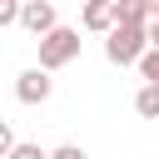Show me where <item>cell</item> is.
<instances>
[{
	"instance_id": "obj_1",
	"label": "cell",
	"mask_w": 159,
	"mask_h": 159,
	"mask_svg": "<svg viewBox=\"0 0 159 159\" xmlns=\"http://www.w3.org/2000/svg\"><path fill=\"white\" fill-rule=\"evenodd\" d=\"M149 55V25H114L109 35H104V60L109 65H139Z\"/></svg>"
},
{
	"instance_id": "obj_2",
	"label": "cell",
	"mask_w": 159,
	"mask_h": 159,
	"mask_svg": "<svg viewBox=\"0 0 159 159\" xmlns=\"http://www.w3.org/2000/svg\"><path fill=\"white\" fill-rule=\"evenodd\" d=\"M80 30H70V25H60L55 35H45L40 40V70L45 75H55V70H65V65H75L80 60Z\"/></svg>"
},
{
	"instance_id": "obj_3",
	"label": "cell",
	"mask_w": 159,
	"mask_h": 159,
	"mask_svg": "<svg viewBox=\"0 0 159 159\" xmlns=\"http://www.w3.org/2000/svg\"><path fill=\"white\" fill-rule=\"evenodd\" d=\"M20 25H25V30L35 35V45H40L45 35H55V30H60V15H55V5H50V0H25V5H20Z\"/></svg>"
},
{
	"instance_id": "obj_4",
	"label": "cell",
	"mask_w": 159,
	"mask_h": 159,
	"mask_svg": "<svg viewBox=\"0 0 159 159\" xmlns=\"http://www.w3.org/2000/svg\"><path fill=\"white\" fill-rule=\"evenodd\" d=\"M50 94H55V80H50L40 65H35V70H20V80H15V99H20V104H45Z\"/></svg>"
},
{
	"instance_id": "obj_5",
	"label": "cell",
	"mask_w": 159,
	"mask_h": 159,
	"mask_svg": "<svg viewBox=\"0 0 159 159\" xmlns=\"http://www.w3.org/2000/svg\"><path fill=\"white\" fill-rule=\"evenodd\" d=\"M80 25L94 30V35H109V30H114V0H94V5H84Z\"/></svg>"
},
{
	"instance_id": "obj_6",
	"label": "cell",
	"mask_w": 159,
	"mask_h": 159,
	"mask_svg": "<svg viewBox=\"0 0 159 159\" xmlns=\"http://www.w3.org/2000/svg\"><path fill=\"white\" fill-rule=\"evenodd\" d=\"M149 0H114V25H149Z\"/></svg>"
},
{
	"instance_id": "obj_7",
	"label": "cell",
	"mask_w": 159,
	"mask_h": 159,
	"mask_svg": "<svg viewBox=\"0 0 159 159\" xmlns=\"http://www.w3.org/2000/svg\"><path fill=\"white\" fill-rule=\"evenodd\" d=\"M134 114H139V119H159V89H154V84H139V94H134Z\"/></svg>"
},
{
	"instance_id": "obj_8",
	"label": "cell",
	"mask_w": 159,
	"mask_h": 159,
	"mask_svg": "<svg viewBox=\"0 0 159 159\" xmlns=\"http://www.w3.org/2000/svg\"><path fill=\"white\" fill-rule=\"evenodd\" d=\"M139 75H144V84H154V89H159V50H149V55L139 60Z\"/></svg>"
},
{
	"instance_id": "obj_9",
	"label": "cell",
	"mask_w": 159,
	"mask_h": 159,
	"mask_svg": "<svg viewBox=\"0 0 159 159\" xmlns=\"http://www.w3.org/2000/svg\"><path fill=\"white\" fill-rule=\"evenodd\" d=\"M10 159H50V149H40V144H30V139H20Z\"/></svg>"
},
{
	"instance_id": "obj_10",
	"label": "cell",
	"mask_w": 159,
	"mask_h": 159,
	"mask_svg": "<svg viewBox=\"0 0 159 159\" xmlns=\"http://www.w3.org/2000/svg\"><path fill=\"white\" fill-rule=\"evenodd\" d=\"M5 25H20V0H0V30Z\"/></svg>"
},
{
	"instance_id": "obj_11",
	"label": "cell",
	"mask_w": 159,
	"mask_h": 159,
	"mask_svg": "<svg viewBox=\"0 0 159 159\" xmlns=\"http://www.w3.org/2000/svg\"><path fill=\"white\" fill-rule=\"evenodd\" d=\"M15 144H20V139H15V129L0 119V159H10V154H15Z\"/></svg>"
},
{
	"instance_id": "obj_12",
	"label": "cell",
	"mask_w": 159,
	"mask_h": 159,
	"mask_svg": "<svg viewBox=\"0 0 159 159\" xmlns=\"http://www.w3.org/2000/svg\"><path fill=\"white\" fill-rule=\"evenodd\" d=\"M50 159H89L80 144H60V149H50Z\"/></svg>"
},
{
	"instance_id": "obj_13",
	"label": "cell",
	"mask_w": 159,
	"mask_h": 159,
	"mask_svg": "<svg viewBox=\"0 0 159 159\" xmlns=\"http://www.w3.org/2000/svg\"><path fill=\"white\" fill-rule=\"evenodd\" d=\"M149 50H159V20H149Z\"/></svg>"
}]
</instances>
